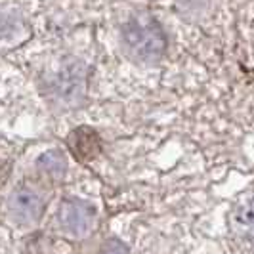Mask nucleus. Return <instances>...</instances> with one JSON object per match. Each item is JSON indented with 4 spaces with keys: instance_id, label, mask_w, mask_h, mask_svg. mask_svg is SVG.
<instances>
[{
    "instance_id": "f257e3e1",
    "label": "nucleus",
    "mask_w": 254,
    "mask_h": 254,
    "mask_svg": "<svg viewBox=\"0 0 254 254\" xmlns=\"http://www.w3.org/2000/svg\"><path fill=\"white\" fill-rule=\"evenodd\" d=\"M123 42L138 62H157L165 56L166 37L151 15H134L123 27Z\"/></svg>"
},
{
    "instance_id": "f03ea898",
    "label": "nucleus",
    "mask_w": 254,
    "mask_h": 254,
    "mask_svg": "<svg viewBox=\"0 0 254 254\" xmlns=\"http://www.w3.org/2000/svg\"><path fill=\"white\" fill-rule=\"evenodd\" d=\"M44 199L29 188H17L8 197V214L19 226H35L44 214Z\"/></svg>"
},
{
    "instance_id": "7ed1b4c3",
    "label": "nucleus",
    "mask_w": 254,
    "mask_h": 254,
    "mask_svg": "<svg viewBox=\"0 0 254 254\" xmlns=\"http://www.w3.org/2000/svg\"><path fill=\"white\" fill-rule=\"evenodd\" d=\"M58 218L65 231L75 237H82L92 231V226L96 222V208L80 199H65L60 204Z\"/></svg>"
},
{
    "instance_id": "20e7f679",
    "label": "nucleus",
    "mask_w": 254,
    "mask_h": 254,
    "mask_svg": "<svg viewBox=\"0 0 254 254\" xmlns=\"http://www.w3.org/2000/svg\"><path fill=\"white\" fill-rule=\"evenodd\" d=\"M229 228L235 239L254 253V195L245 197L229 214Z\"/></svg>"
},
{
    "instance_id": "39448f33",
    "label": "nucleus",
    "mask_w": 254,
    "mask_h": 254,
    "mask_svg": "<svg viewBox=\"0 0 254 254\" xmlns=\"http://www.w3.org/2000/svg\"><path fill=\"white\" fill-rule=\"evenodd\" d=\"M67 147L73 153L76 161L80 163H88L92 159H96L102 151V141L100 136L94 128L90 127H78L69 132L67 136Z\"/></svg>"
},
{
    "instance_id": "423d86ee",
    "label": "nucleus",
    "mask_w": 254,
    "mask_h": 254,
    "mask_svg": "<svg viewBox=\"0 0 254 254\" xmlns=\"http://www.w3.org/2000/svg\"><path fill=\"white\" fill-rule=\"evenodd\" d=\"M37 166L44 176H48L54 182H60L65 176V166H67V163H65L64 153L54 149V151L42 153L37 159Z\"/></svg>"
},
{
    "instance_id": "0eeeda50",
    "label": "nucleus",
    "mask_w": 254,
    "mask_h": 254,
    "mask_svg": "<svg viewBox=\"0 0 254 254\" xmlns=\"http://www.w3.org/2000/svg\"><path fill=\"white\" fill-rule=\"evenodd\" d=\"M128 253H130V251H128V247L125 243L117 241V239H111V241H107L103 245L98 254H128Z\"/></svg>"
}]
</instances>
